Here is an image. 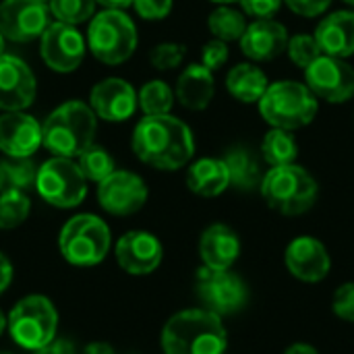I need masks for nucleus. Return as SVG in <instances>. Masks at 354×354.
Masks as SVG:
<instances>
[{
    "label": "nucleus",
    "mask_w": 354,
    "mask_h": 354,
    "mask_svg": "<svg viewBox=\"0 0 354 354\" xmlns=\"http://www.w3.org/2000/svg\"><path fill=\"white\" fill-rule=\"evenodd\" d=\"M135 156L158 170H178L195 153L193 131L176 116H143L133 133Z\"/></svg>",
    "instance_id": "nucleus-1"
},
{
    "label": "nucleus",
    "mask_w": 354,
    "mask_h": 354,
    "mask_svg": "<svg viewBox=\"0 0 354 354\" xmlns=\"http://www.w3.org/2000/svg\"><path fill=\"white\" fill-rule=\"evenodd\" d=\"M226 346L224 324L207 309L180 311L162 330L164 354H224Z\"/></svg>",
    "instance_id": "nucleus-2"
},
{
    "label": "nucleus",
    "mask_w": 354,
    "mask_h": 354,
    "mask_svg": "<svg viewBox=\"0 0 354 354\" xmlns=\"http://www.w3.org/2000/svg\"><path fill=\"white\" fill-rule=\"evenodd\" d=\"M97 116L91 106L71 100L60 104L41 124V145L54 156L77 158L93 143Z\"/></svg>",
    "instance_id": "nucleus-3"
},
{
    "label": "nucleus",
    "mask_w": 354,
    "mask_h": 354,
    "mask_svg": "<svg viewBox=\"0 0 354 354\" xmlns=\"http://www.w3.org/2000/svg\"><path fill=\"white\" fill-rule=\"evenodd\" d=\"M259 114L272 129L299 131L311 124L319 112V100L311 89L292 79L274 81L259 100Z\"/></svg>",
    "instance_id": "nucleus-4"
},
{
    "label": "nucleus",
    "mask_w": 354,
    "mask_h": 354,
    "mask_svg": "<svg viewBox=\"0 0 354 354\" xmlns=\"http://www.w3.org/2000/svg\"><path fill=\"white\" fill-rule=\"evenodd\" d=\"M259 191L270 209L290 218L309 212L319 195L317 180L297 162L270 168L261 178Z\"/></svg>",
    "instance_id": "nucleus-5"
},
{
    "label": "nucleus",
    "mask_w": 354,
    "mask_h": 354,
    "mask_svg": "<svg viewBox=\"0 0 354 354\" xmlns=\"http://www.w3.org/2000/svg\"><path fill=\"white\" fill-rule=\"evenodd\" d=\"M87 44L100 62L122 64L137 48V27L124 10L106 8L93 15L87 29Z\"/></svg>",
    "instance_id": "nucleus-6"
},
{
    "label": "nucleus",
    "mask_w": 354,
    "mask_h": 354,
    "mask_svg": "<svg viewBox=\"0 0 354 354\" xmlns=\"http://www.w3.org/2000/svg\"><path fill=\"white\" fill-rule=\"evenodd\" d=\"M58 247L62 257L73 266H97L110 251V228L93 214H79L62 226Z\"/></svg>",
    "instance_id": "nucleus-7"
},
{
    "label": "nucleus",
    "mask_w": 354,
    "mask_h": 354,
    "mask_svg": "<svg viewBox=\"0 0 354 354\" xmlns=\"http://www.w3.org/2000/svg\"><path fill=\"white\" fill-rule=\"evenodd\" d=\"M6 328L10 338L21 348L35 353L56 338L58 313L50 299L41 295H29L10 309Z\"/></svg>",
    "instance_id": "nucleus-8"
},
{
    "label": "nucleus",
    "mask_w": 354,
    "mask_h": 354,
    "mask_svg": "<svg viewBox=\"0 0 354 354\" xmlns=\"http://www.w3.org/2000/svg\"><path fill=\"white\" fill-rule=\"evenodd\" d=\"M87 178L71 158L54 156L37 168L35 189L39 197L60 209L77 207L87 195Z\"/></svg>",
    "instance_id": "nucleus-9"
},
{
    "label": "nucleus",
    "mask_w": 354,
    "mask_h": 354,
    "mask_svg": "<svg viewBox=\"0 0 354 354\" xmlns=\"http://www.w3.org/2000/svg\"><path fill=\"white\" fill-rule=\"evenodd\" d=\"M317 100L344 104L354 95V66L346 58L322 54L305 68L303 81Z\"/></svg>",
    "instance_id": "nucleus-10"
},
{
    "label": "nucleus",
    "mask_w": 354,
    "mask_h": 354,
    "mask_svg": "<svg viewBox=\"0 0 354 354\" xmlns=\"http://www.w3.org/2000/svg\"><path fill=\"white\" fill-rule=\"evenodd\" d=\"M197 295L207 311L222 317L243 309L249 290L243 278L230 270H212L203 266L197 272Z\"/></svg>",
    "instance_id": "nucleus-11"
},
{
    "label": "nucleus",
    "mask_w": 354,
    "mask_h": 354,
    "mask_svg": "<svg viewBox=\"0 0 354 354\" xmlns=\"http://www.w3.org/2000/svg\"><path fill=\"white\" fill-rule=\"evenodd\" d=\"M50 8L37 0H2L0 33L17 44L41 37L50 25Z\"/></svg>",
    "instance_id": "nucleus-12"
},
{
    "label": "nucleus",
    "mask_w": 354,
    "mask_h": 354,
    "mask_svg": "<svg viewBox=\"0 0 354 354\" xmlns=\"http://www.w3.org/2000/svg\"><path fill=\"white\" fill-rule=\"evenodd\" d=\"M39 39L41 58L56 73H73L85 58V39L75 25L50 23Z\"/></svg>",
    "instance_id": "nucleus-13"
},
{
    "label": "nucleus",
    "mask_w": 354,
    "mask_h": 354,
    "mask_svg": "<svg viewBox=\"0 0 354 354\" xmlns=\"http://www.w3.org/2000/svg\"><path fill=\"white\" fill-rule=\"evenodd\" d=\"M97 201L112 216H131L147 201V185L129 170H114L97 183Z\"/></svg>",
    "instance_id": "nucleus-14"
},
{
    "label": "nucleus",
    "mask_w": 354,
    "mask_h": 354,
    "mask_svg": "<svg viewBox=\"0 0 354 354\" xmlns=\"http://www.w3.org/2000/svg\"><path fill=\"white\" fill-rule=\"evenodd\" d=\"M35 75L12 54L0 56V108L6 112H21L35 100Z\"/></svg>",
    "instance_id": "nucleus-15"
},
{
    "label": "nucleus",
    "mask_w": 354,
    "mask_h": 354,
    "mask_svg": "<svg viewBox=\"0 0 354 354\" xmlns=\"http://www.w3.org/2000/svg\"><path fill=\"white\" fill-rule=\"evenodd\" d=\"M139 97L131 83L118 77H110L93 85L89 95V106L97 118L108 122L129 120L137 110Z\"/></svg>",
    "instance_id": "nucleus-16"
},
{
    "label": "nucleus",
    "mask_w": 354,
    "mask_h": 354,
    "mask_svg": "<svg viewBox=\"0 0 354 354\" xmlns=\"http://www.w3.org/2000/svg\"><path fill=\"white\" fill-rule=\"evenodd\" d=\"M284 263L288 272L303 282H322L332 268L330 253L315 236H297L284 251Z\"/></svg>",
    "instance_id": "nucleus-17"
},
{
    "label": "nucleus",
    "mask_w": 354,
    "mask_h": 354,
    "mask_svg": "<svg viewBox=\"0 0 354 354\" xmlns=\"http://www.w3.org/2000/svg\"><path fill=\"white\" fill-rule=\"evenodd\" d=\"M288 29L276 19H255L247 25L241 41L243 54L251 62H270L286 52Z\"/></svg>",
    "instance_id": "nucleus-18"
},
{
    "label": "nucleus",
    "mask_w": 354,
    "mask_h": 354,
    "mask_svg": "<svg viewBox=\"0 0 354 354\" xmlns=\"http://www.w3.org/2000/svg\"><path fill=\"white\" fill-rule=\"evenodd\" d=\"M162 243L143 230L127 232L116 243L118 266L133 276H147L162 263Z\"/></svg>",
    "instance_id": "nucleus-19"
},
{
    "label": "nucleus",
    "mask_w": 354,
    "mask_h": 354,
    "mask_svg": "<svg viewBox=\"0 0 354 354\" xmlns=\"http://www.w3.org/2000/svg\"><path fill=\"white\" fill-rule=\"evenodd\" d=\"M41 145V124L25 112L0 116V149L8 158H31Z\"/></svg>",
    "instance_id": "nucleus-20"
},
{
    "label": "nucleus",
    "mask_w": 354,
    "mask_h": 354,
    "mask_svg": "<svg viewBox=\"0 0 354 354\" xmlns=\"http://www.w3.org/2000/svg\"><path fill=\"white\" fill-rule=\"evenodd\" d=\"M199 255L205 268L230 270L241 255V239L226 224H212L199 239Z\"/></svg>",
    "instance_id": "nucleus-21"
},
{
    "label": "nucleus",
    "mask_w": 354,
    "mask_h": 354,
    "mask_svg": "<svg viewBox=\"0 0 354 354\" xmlns=\"http://www.w3.org/2000/svg\"><path fill=\"white\" fill-rule=\"evenodd\" d=\"M315 39L324 54L348 58L354 54V10H336L326 15L317 29Z\"/></svg>",
    "instance_id": "nucleus-22"
},
{
    "label": "nucleus",
    "mask_w": 354,
    "mask_h": 354,
    "mask_svg": "<svg viewBox=\"0 0 354 354\" xmlns=\"http://www.w3.org/2000/svg\"><path fill=\"white\" fill-rule=\"evenodd\" d=\"M214 93H216L214 73L205 68L203 64H189L180 73L176 81V91H174L180 106L193 112L205 110L212 104Z\"/></svg>",
    "instance_id": "nucleus-23"
},
{
    "label": "nucleus",
    "mask_w": 354,
    "mask_h": 354,
    "mask_svg": "<svg viewBox=\"0 0 354 354\" xmlns=\"http://www.w3.org/2000/svg\"><path fill=\"white\" fill-rule=\"evenodd\" d=\"M187 187L199 197H218L230 187V174L222 158H201L187 172Z\"/></svg>",
    "instance_id": "nucleus-24"
},
{
    "label": "nucleus",
    "mask_w": 354,
    "mask_h": 354,
    "mask_svg": "<svg viewBox=\"0 0 354 354\" xmlns=\"http://www.w3.org/2000/svg\"><path fill=\"white\" fill-rule=\"evenodd\" d=\"M268 85V75L257 66V62H241L226 75V89L241 104H259Z\"/></svg>",
    "instance_id": "nucleus-25"
},
{
    "label": "nucleus",
    "mask_w": 354,
    "mask_h": 354,
    "mask_svg": "<svg viewBox=\"0 0 354 354\" xmlns=\"http://www.w3.org/2000/svg\"><path fill=\"white\" fill-rule=\"evenodd\" d=\"M224 164L230 174V187L241 191H253L261 185V178L266 172H261L259 160L255 153L247 147H230L224 153Z\"/></svg>",
    "instance_id": "nucleus-26"
},
{
    "label": "nucleus",
    "mask_w": 354,
    "mask_h": 354,
    "mask_svg": "<svg viewBox=\"0 0 354 354\" xmlns=\"http://www.w3.org/2000/svg\"><path fill=\"white\" fill-rule=\"evenodd\" d=\"M261 158L270 168L295 164L299 158V143L292 131L270 129L261 141Z\"/></svg>",
    "instance_id": "nucleus-27"
},
{
    "label": "nucleus",
    "mask_w": 354,
    "mask_h": 354,
    "mask_svg": "<svg viewBox=\"0 0 354 354\" xmlns=\"http://www.w3.org/2000/svg\"><path fill=\"white\" fill-rule=\"evenodd\" d=\"M247 19H245V12L232 8L230 4H222L218 6L216 10L209 12L207 17V27L212 31V35L216 39H222V41H239L247 29Z\"/></svg>",
    "instance_id": "nucleus-28"
},
{
    "label": "nucleus",
    "mask_w": 354,
    "mask_h": 354,
    "mask_svg": "<svg viewBox=\"0 0 354 354\" xmlns=\"http://www.w3.org/2000/svg\"><path fill=\"white\" fill-rule=\"evenodd\" d=\"M35 162L31 158H8L0 162V193L19 189L25 191L29 187H35L37 176Z\"/></svg>",
    "instance_id": "nucleus-29"
},
{
    "label": "nucleus",
    "mask_w": 354,
    "mask_h": 354,
    "mask_svg": "<svg viewBox=\"0 0 354 354\" xmlns=\"http://www.w3.org/2000/svg\"><path fill=\"white\" fill-rule=\"evenodd\" d=\"M77 166L83 172V176L93 183H102L116 170L114 158L102 145H95V143H91L87 149H83L77 156Z\"/></svg>",
    "instance_id": "nucleus-30"
},
{
    "label": "nucleus",
    "mask_w": 354,
    "mask_h": 354,
    "mask_svg": "<svg viewBox=\"0 0 354 354\" xmlns=\"http://www.w3.org/2000/svg\"><path fill=\"white\" fill-rule=\"evenodd\" d=\"M137 97H139V106L145 116L170 114V110L174 106V91L170 89L168 83H164L160 79L145 83Z\"/></svg>",
    "instance_id": "nucleus-31"
},
{
    "label": "nucleus",
    "mask_w": 354,
    "mask_h": 354,
    "mask_svg": "<svg viewBox=\"0 0 354 354\" xmlns=\"http://www.w3.org/2000/svg\"><path fill=\"white\" fill-rule=\"evenodd\" d=\"M29 209H31V201L23 191L19 189L2 191L0 193V228L12 230L21 226L27 220Z\"/></svg>",
    "instance_id": "nucleus-32"
},
{
    "label": "nucleus",
    "mask_w": 354,
    "mask_h": 354,
    "mask_svg": "<svg viewBox=\"0 0 354 354\" xmlns=\"http://www.w3.org/2000/svg\"><path fill=\"white\" fill-rule=\"evenodd\" d=\"M95 0H52L50 12L56 21L66 25H79L93 17Z\"/></svg>",
    "instance_id": "nucleus-33"
},
{
    "label": "nucleus",
    "mask_w": 354,
    "mask_h": 354,
    "mask_svg": "<svg viewBox=\"0 0 354 354\" xmlns=\"http://www.w3.org/2000/svg\"><path fill=\"white\" fill-rule=\"evenodd\" d=\"M286 54L288 58L299 66V68H307L313 60H317L324 52L315 39L313 33H297L288 39V46H286Z\"/></svg>",
    "instance_id": "nucleus-34"
},
{
    "label": "nucleus",
    "mask_w": 354,
    "mask_h": 354,
    "mask_svg": "<svg viewBox=\"0 0 354 354\" xmlns=\"http://www.w3.org/2000/svg\"><path fill=\"white\" fill-rule=\"evenodd\" d=\"M185 54H187L185 44L164 41V44H158V46L151 50L149 60H151V64H153L158 71H172V68H176V66L185 60Z\"/></svg>",
    "instance_id": "nucleus-35"
},
{
    "label": "nucleus",
    "mask_w": 354,
    "mask_h": 354,
    "mask_svg": "<svg viewBox=\"0 0 354 354\" xmlns=\"http://www.w3.org/2000/svg\"><path fill=\"white\" fill-rule=\"evenodd\" d=\"M228 56H230L228 44L214 37V39H209V41L203 46V50H201V64L214 73V71L222 68V66L228 62Z\"/></svg>",
    "instance_id": "nucleus-36"
},
{
    "label": "nucleus",
    "mask_w": 354,
    "mask_h": 354,
    "mask_svg": "<svg viewBox=\"0 0 354 354\" xmlns=\"http://www.w3.org/2000/svg\"><path fill=\"white\" fill-rule=\"evenodd\" d=\"M332 311L344 322H354V282L342 284L332 299Z\"/></svg>",
    "instance_id": "nucleus-37"
},
{
    "label": "nucleus",
    "mask_w": 354,
    "mask_h": 354,
    "mask_svg": "<svg viewBox=\"0 0 354 354\" xmlns=\"http://www.w3.org/2000/svg\"><path fill=\"white\" fill-rule=\"evenodd\" d=\"M174 0H133L137 15L145 21H162L170 15Z\"/></svg>",
    "instance_id": "nucleus-38"
},
{
    "label": "nucleus",
    "mask_w": 354,
    "mask_h": 354,
    "mask_svg": "<svg viewBox=\"0 0 354 354\" xmlns=\"http://www.w3.org/2000/svg\"><path fill=\"white\" fill-rule=\"evenodd\" d=\"M239 2L243 12L253 19H274L284 4L282 0H239Z\"/></svg>",
    "instance_id": "nucleus-39"
},
{
    "label": "nucleus",
    "mask_w": 354,
    "mask_h": 354,
    "mask_svg": "<svg viewBox=\"0 0 354 354\" xmlns=\"http://www.w3.org/2000/svg\"><path fill=\"white\" fill-rule=\"evenodd\" d=\"M295 15L299 17H305V19H313V17H319L324 15L332 0H282Z\"/></svg>",
    "instance_id": "nucleus-40"
},
{
    "label": "nucleus",
    "mask_w": 354,
    "mask_h": 354,
    "mask_svg": "<svg viewBox=\"0 0 354 354\" xmlns=\"http://www.w3.org/2000/svg\"><path fill=\"white\" fill-rule=\"evenodd\" d=\"M35 354H77V351H75V344L71 340H66V338H54L44 348L35 351Z\"/></svg>",
    "instance_id": "nucleus-41"
},
{
    "label": "nucleus",
    "mask_w": 354,
    "mask_h": 354,
    "mask_svg": "<svg viewBox=\"0 0 354 354\" xmlns=\"http://www.w3.org/2000/svg\"><path fill=\"white\" fill-rule=\"evenodd\" d=\"M10 280H12V266L6 259V255L0 253V295L8 288Z\"/></svg>",
    "instance_id": "nucleus-42"
},
{
    "label": "nucleus",
    "mask_w": 354,
    "mask_h": 354,
    "mask_svg": "<svg viewBox=\"0 0 354 354\" xmlns=\"http://www.w3.org/2000/svg\"><path fill=\"white\" fill-rule=\"evenodd\" d=\"M83 354H116L112 351V346L110 344H106V342H93V344H89Z\"/></svg>",
    "instance_id": "nucleus-43"
},
{
    "label": "nucleus",
    "mask_w": 354,
    "mask_h": 354,
    "mask_svg": "<svg viewBox=\"0 0 354 354\" xmlns=\"http://www.w3.org/2000/svg\"><path fill=\"white\" fill-rule=\"evenodd\" d=\"M284 354H319V353H317V348H313L311 344H305V342H297V344L288 346V348H286V353H284Z\"/></svg>",
    "instance_id": "nucleus-44"
},
{
    "label": "nucleus",
    "mask_w": 354,
    "mask_h": 354,
    "mask_svg": "<svg viewBox=\"0 0 354 354\" xmlns=\"http://www.w3.org/2000/svg\"><path fill=\"white\" fill-rule=\"evenodd\" d=\"M95 2H100L106 8H118V10H124L127 6L133 4V0H95Z\"/></svg>",
    "instance_id": "nucleus-45"
},
{
    "label": "nucleus",
    "mask_w": 354,
    "mask_h": 354,
    "mask_svg": "<svg viewBox=\"0 0 354 354\" xmlns=\"http://www.w3.org/2000/svg\"><path fill=\"white\" fill-rule=\"evenodd\" d=\"M4 330H6V317H4V313L0 311V336H2Z\"/></svg>",
    "instance_id": "nucleus-46"
},
{
    "label": "nucleus",
    "mask_w": 354,
    "mask_h": 354,
    "mask_svg": "<svg viewBox=\"0 0 354 354\" xmlns=\"http://www.w3.org/2000/svg\"><path fill=\"white\" fill-rule=\"evenodd\" d=\"M209 2H214V4H218V6H222V4H234V2H239V0H209Z\"/></svg>",
    "instance_id": "nucleus-47"
},
{
    "label": "nucleus",
    "mask_w": 354,
    "mask_h": 354,
    "mask_svg": "<svg viewBox=\"0 0 354 354\" xmlns=\"http://www.w3.org/2000/svg\"><path fill=\"white\" fill-rule=\"evenodd\" d=\"M4 39H6V37H4V35L0 33V56L4 54Z\"/></svg>",
    "instance_id": "nucleus-48"
},
{
    "label": "nucleus",
    "mask_w": 354,
    "mask_h": 354,
    "mask_svg": "<svg viewBox=\"0 0 354 354\" xmlns=\"http://www.w3.org/2000/svg\"><path fill=\"white\" fill-rule=\"evenodd\" d=\"M37 2H41V4L48 6V8H50V4H52V0H37Z\"/></svg>",
    "instance_id": "nucleus-49"
},
{
    "label": "nucleus",
    "mask_w": 354,
    "mask_h": 354,
    "mask_svg": "<svg viewBox=\"0 0 354 354\" xmlns=\"http://www.w3.org/2000/svg\"><path fill=\"white\" fill-rule=\"evenodd\" d=\"M342 2H346L348 6H354V0H342Z\"/></svg>",
    "instance_id": "nucleus-50"
},
{
    "label": "nucleus",
    "mask_w": 354,
    "mask_h": 354,
    "mask_svg": "<svg viewBox=\"0 0 354 354\" xmlns=\"http://www.w3.org/2000/svg\"><path fill=\"white\" fill-rule=\"evenodd\" d=\"M0 354H10V353H2V351H0Z\"/></svg>",
    "instance_id": "nucleus-51"
}]
</instances>
